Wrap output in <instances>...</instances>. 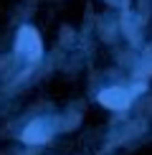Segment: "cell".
Returning a JSON list of instances; mask_svg holds the SVG:
<instances>
[{
    "label": "cell",
    "mask_w": 152,
    "mask_h": 155,
    "mask_svg": "<svg viewBox=\"0 0 152 155\" xmlns=\"http://www.w3.org/2000/svg\"><path fill=\"white\" fill-rule=\"evenodd\" d=\"M99 102H101L104 107L114 109V112H122V109L129 107L132 97H129V92L122 89V87H109V89H104V92L99 94Z\"/></svg>",
    "instance_id": "2"
},
{
    "label": "cell",
    "mask_w": 152,
    "mask_h": 155,
    "mask_svg": "<svg viewBox=\"0 0 152 155\" xmlns=\"http://www.w3.org/2000/svg\"><path fill=\"white\" fill-rule=\"evenodd\" d=\"M15 51L18 54H25L28 59H38L41 56V36L36 33L30 25H23L18 31V41H15Z\"/></svg>",
    "instance_id": "1"
},
{
    "label": "cell",
    "mask_w": 152,
    "mask_h": 155,
    "mask_svg": "<svg viewBox=\"0 0 152 155\" xmlns=\"http://www.w3.org/2000/svg\"><path fill=\"white\" fill-rule=\"evenodd\" d=\"M48 137H51V132H48L46 122H33V125H28L25 132H23V143H28V145H41V143H46Z\"/></svg>",
    "instance_id": "3"
}]
</instances>
